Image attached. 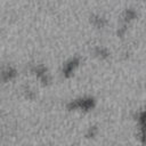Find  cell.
Instances as JSON below:
<instances>
[{"label":"cell","mask_w":146,"mask_h":146,"mask_svg":"<svg viewBox=\"0 0 146 146\" xmlns=\"http://www.w3.org/2000/svg\"><path fill=\"white\" fill-rule=\"evenodd\" d=\"M92 99H82V100H79L74 104H71V107H81L83 110H88L92 106Z\"/></svg>","instance_id":"obj_1"},{"label":"cell","mask_w":146,"mask_h":146,"mask_svg":"<svg viewBox=\"0 0 146 146\" xmlns=\"http://www.w3.org/2000/svg\"><path fill=\"white\" fill-rule=\"evenodd\" d=\"M75 65H76V60H75V62H72V63H71V64H70V65L66 67V71H65V72H66V74H68V73L72 71V68L75 66Z\"/></svg>","instance_id":"obj_2"}]
</instances>
